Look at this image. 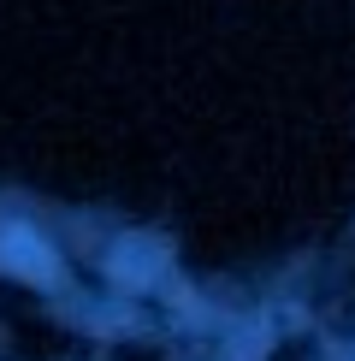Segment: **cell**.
Here are the masks:
<instances>
[{"mask_svg": "<svg viewBox=\"0 0 355 361\" xmlns=\"http://www.w3.org/2000/svg\"><path fill=\"white\" fill-rule=\"evenodd\" d=\"M0 273L30 279V284H54V279H59V261L48 255V243H42L36 231L6 225V231H0Z\"/></svg>", "mask_w": 355, "mask_h": 361, "instance_id": "cell-1", "label": "cell"}, {"mask_svg": "<svg viewBox=\"0 0 355 361\" xmlns=\"http://www.w3.org/2000/svg\"><path fill=\"white\" fill-rule=\"evenodd\" d=\"M160 261H166V249H160V243H137V237H130V243H118V255H113V273L125 279V284H142V279H154Z\"/></svg>", "mask_w": 355, "mask_h": 361, "instance_id": "cell-2", "label": "cell"}]
</instances>
